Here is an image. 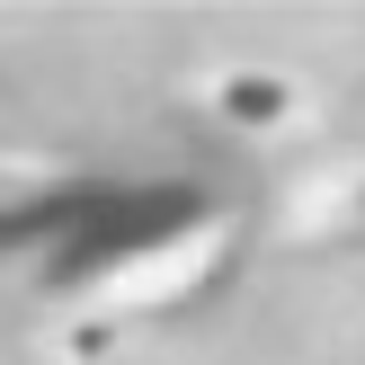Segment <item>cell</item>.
<instances>
[{"label":"cell","mask_w":365,"mask_h":365,"mask_svg":"<svg viewBox=\"0 0 365 365\" xmlns=\"http://www.w3.org/2000/svg\"><path fill=\"white\" fill-rule=\"evenodd\" d=\"M196 259H205V241H160L152 259H125V267H107L98 303H143V294H170V285H187V277H196Z\"/></svg>","instance_id":"6da1fadb"}]
</instances>
